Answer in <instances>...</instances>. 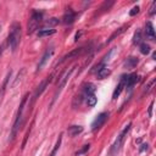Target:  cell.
Listing matches in <instances>:
<instances>
[{"instance_id": "obj_1", "label": "cell", "mask_w": 156, "mask_h": 156, "mask_svg": "<svg viewBox=\"0 0 156 156\" xmlns=\"http://www.w3.org/2000/svg\"><path fill=\"white\" fill-rule=\"evenodd\" d=\"M21 41V24L15 22L10 27L9 32V38H7V44L12 51H16L18 44Z\"/></svg>"}, {"instance_id": "obj_2", "label": "cell", "mask_w": 156, "mask_h": 156, "mask_svg": "<svg viewBox=\"0 0 156 156\" xmlns=\"http://www.w3.org/2000/svg\"><path fill=\"white\" fill-rule=\"evenodd\" d=\"M130 127H132V123H129L128 126H126L124 129L119 133V135L117 136L116 141L113 143V145H112L111 149H110V156H115V155L121 150V147H122V145H123V143H124V140H126V136H127V134H128Z\"/></svg>"}, {"instance_id": "obj_3", "label": "cell", "mask_w": 156, "mask_h": 156, "mask_svg": "<svg viewBox=\"0 0 156 156\" xmlns=\"http://www.w3.org/2000/svg\"><path fill=\"white\" fill-rule=\"evenodd\" d=\"M83 96H84L85 102H87V105L89 107H94L96 105L98 99H96V95H95V87H94V84H91V83L85 84L84 90H83Z\"/></svg>"}, {"instance_id": "obj_4", "label": "cell", "mask_w": 156, "mask_h": 156, "mask_svg": "<svg viewBox=\"0 0 156 156\" xmlns=\"http://www.w3.org/2000/svg\"><path fill=\"white\" fill-rule=\"evenodd\" d=\"M27 99H28V94H26L23 98H22V101L18 106V111H17V116H16V119H15V123H13V127H12V130H11V138L13 139L16 136V133L20 128V124H21V121H22V115H23V111H24V106H26V102H27Z\"/></svg>"}, {"instance_id": "obj_5", "label": "cell", "mask_w": 156, "mask_h": 156, "mask_svg": "<svg viewBox=\"0 0 156 156\" xmlns=\"http://www.w3.org/2000/svg\"><path fill=\"white\" fill-rule=\"evenodd\" d=\"M41 20H43V13L39 12V11H33L29 21H28V34H32L38 27L39 24L41 23Z\"/></svg>"}, {"instance_id": "obj_6", "label": "cell", "mask_w": 156, "mask_h": 156, "mask_svg": "<svg viewBox=\"0 0 156 156\" xmlns=\"http://www.w3.org/2000/svg\"><path fill=\"white\" fill-rule=\"evenodd\" d=\"M74 71V67H71L65 74H63V77L61 78V80H60V83H58V85H57V89H56V91H55V94H54V99H52V104L56 101V99L58 98V95H60V93L62 91V89H63V87L66 85V83L68 82V79H69V77H71V74H72V72Z\"/></svg>"}, {"instance_id": "obj_7", "label": "cell", "mask_w": 156, "mask_h": 156, "mask_svg": "<svg viewBox=\"0 0 156 156\" xmlns=\"http://www.w3.org/2000/svg\"><path fill=\"white\" fill-rule=\"evenodd\" d=\"M107 117H108V113H107V112H101V113H99V115L95 117V119L93 121V123H91V130H96V129L101 128V127L105 124V122L107 121Z\"/></svg>"}, {"instance_id": "obj_8", "label": "cell", "mask_w": 156, "mask_h": 156, "mask_svg": "<svg viewBox=\"0 0 156 156\" xmlns=\"http://www.w3.org/2000/svg\"><path fill=\"white\" fill-rule=\"evenodd\" d=\"M54 46H50V48H48L46 50H45V52L43 54V56H41V58L39 60V63H38V66H37V71H40L45 65H46V62L50 60V57L52 56V54H54Z\"/></svg>"}, {"instance_id": "obj_9", "label": "cell", "mask_w": 156, "mask_h": 156, "mask_svg": "<svg viewBox=\"0 0 156 156\" xmlns=\"http://www.w3.org/2000/svg\"><path fill=\"white\" fill-rule=\"evenodd\" d=\"M51 78H52L51 76L46 77V78H45V79H44V80L40 83V85H38V88L35 89L34 95H33V99H34V100H35V99H38V98H39V96L43 94V91L46 89V87H48V85H49V83L51 82Z\"/></svg>"}, {"instance_id": "obj_10", "label": "cell", "mask_w": 156, "mask_h": 156, "mask_svg": "<svg viewBox=\"0 0 156 156\" xmlns=\"http://www.w3.org/2000/svg\"><path fill=\"white\" fill-rule=\"evenodd\" d=\"M126 78H127V76H122L121 77V80H119L118 85L116 87V89H115V91L112 94V99H117L119 96V94L122 93V90L126 88Z\"/></svg>"}, {"instance_id": "obj_11", "label": "cell", "mask_w": 156, "mask_h": 156, "mask_svg": "<svg viewBox=\"0 0 156 156\" xmlns=\"http://www.w3.org/2000/svg\"><path fill=\"white\" fill-rule=\"evenodd\" d=\"M74 20H76V12H74L72 9H68V10L65 12L63 17H62V22L66 23V24H71V23L74 22Z\"/></svg>"}, {"instance_id": "obj_12", "label": "cell", "mask_w": 156, "mask_h": 156, "mask_svg": "<svg viewBox=\"0 0 156 156\" xmlns=\"http://www.w3.org/2000/svg\"><path fill=\"white\" fill-rule=\"evenodd\" d=\"M83 52H84V48H78V49H74V50H72L71 52H68L67 55H65V56L61 58V61H60L58 63H62V62L67 61L68 58H72V57H77V56H79V55H82Z\"/></svg>"}, {"instance_id": "obj_13", "label": "cell", "mask_w": 156, "mask_h": 156, "mask_svg": "<svg viewBox=\"0 0 156 156\" xmlns=\"http://www.w3.org/2000/svg\"><path fill=\"white\" fill-rule=\"evenodd\" d=\"M111 71L104 65V63H100L99 67H98V71H96V74H98V78L99 79H104V78H107L110 76Z\"/></svg>"}, {"instance_id": "obj_14", "label": "cell", "mask_w": 156, "mask_h": 156, "mask_svg": "<svg viewBox=\"0 0 156 156\" xmlns=\"http://www.w3.org/2000/svg\"><path fill=\"white\" fill-rule=\"evenodd\" d=\"M145 34H146V38H149L150 40H155V38H156L152 22H150V21L146 22V26H145Z\"/></svg>"}, {"instance_id": "obj_15", "label": "cell", "mask_w": 156, "mask_h": 156, "mask_svg": "<svg viewBox=\"0 0 156 156\" xmlns=\"http://www.w3.org/2000/svg\"><path fill=\"white\" fill-rule=\"evenodd\" d=\"M138 80H139V76L136 73H132V74L127 76V78H126V88L130 89Z\"/></svg>"}, {"instance_id": "obj_16", "label": "cell", "mask_w": 156, "mask_h": 156, "mask_svg": "<svg viewBox=\"0 0 156 156\" xmlns=\"http://www.w3.org/2000/svg\"><path fill=\"white\" fill-rule=\"evenodd\" d=\"M67 132H68V134H69L71 136H76V135L80 134V133L83 132V127H82V126H72V127L68 128Z\"/></svg>"}, {"instance_id": "obj_17", "label": "cell", "mask_w": 156, "mask_h": 156, "mask_svg": "<svg viewBox=\"0 0 156 156\" xmlns=\"http://www.w3.org/2000/svg\"><path fill=\"white\" fill-rule=\"evenodd\" d=\"M138 58L136 57H133V56H130V57H128L127 58V61L124 62V66L127 67V68H134L136 65H138Z\"/></svg>"}, {"instance_id": "obj_18", "label": "cell", "mask_w": 156, "mask_h": 156, "mask_svg": "<svg viewBox=\"0 0 156 156\" xmlns=\"http://www.w3.org/2000/svg\"><path fill=\"white\" fill-rule=\"evenodd\" d=\"M56 33V29H52V28H44V29H40L38 32V37H49V35H52Z\"/></svg>"}, {"instance_id": "obj_19", "label": "cell", "mask_w": 156, "mask_h": 156, "mask_svg": "<svg viewBox=\"0 0 156 156\" xmlns=\"http://www.w3.org/2000/svg\"><path fill=\"white\" fill-rule=\"evenodd\" d=\"M61 141H62V134L58 135L57 141H56V144H55V146H54V149H52V151H51V154L49 156H56V154H57V151H58V149L61 146Z\"/></svg>"}, {"instance_id": "obj_20", "label": "cell", "mask_w": 156, "mask_h": 156, "mask_svg": "<svg viewBox=\"0 0 156 156\" xmlns=\"http://www.w3.org/2000/svg\"><path fill=\"white\" fill-rule=\"evenodd\" d=\"M140 52L143 54V55H147V54H150V51H151V49H150V45L149 44H146V43H141L140 44Z\"/></svg>"}, {"instance_id": "obj_21", "label": "cell", "mask_w": 156, "mask_h": 156, "mask_svg": "<svg viewBox=\"0 0 156 156\" xmlns=\"http://www.w3.org/2000/svg\"><path fill=\"white\" fill-rule=\"evenodd\" d=\"M140 41H141V33H140V30H136L134 33V37H133V43L134 44H140Z\"/></svg>"}, {"instance_id": "obj_22", "label": "cell", "mask_w": 156, "mask_h": 156, "mask_svg": "<svg viewBox=\"0 0 156 156\" xmlns=\"http://www.w3.org/2000/svg\"><path fill=\"white\" fill-rule=\"evenodd\" d=\"M123 30H124V27H122V28H119L118 30H116V32H115V33H113V34H112V35L110 37V39L107 40V43H110L111 40H113V38H115V37H117V35H119V34H121V33H122Z\"/></svg>"}, {"instance_id": "obj_23", "label": "cell", "mask_w": 156, "mask_h": 156, "mask_svg": "<svg viewBox=\"0 0 156 156\" xmlns=\"http://www.w3.org/2000/svg\"><path fill=\"white\" fill-rule=\"evenodd\" d=\"M57 23H58V20H57V18H55V17L49 18V20L46 21V24H48V26H56Z\"/></svg>"}, {"instance_id": "obj_24", "label": "cell", "mask_w": 156, "mask_h": 156, "mask_svg": "<svg viewBox=\"0 0 156 156\" xmlns=\"http://www.w3.org/2000/svg\"><path fill=\"white\" fill-rule=\"evenodd\" d=\"M89 146H90L89 144H88V145H84L82 150H79V151H77V152H76V155L78 156V155H80V154H85V152H87V151L89 150Z\"/></svg>"}, {"instance_id": "obj_25", "label": "cell", "mask_w": 156, "mask_h": 156, "mask_svg": "<svg viewBox=\"0 0 156 156\" xmlns=\"http://www.w3.org/2000/svg\"><path fill=\"white\" fill-rule=\"evenodd\" d=\"M139 10H140L139 6H134V7L132 9V11H129V15H130V16H135V15L139 12Z\"/></svg>"}, {"instance_id": "obj_26", "label": "cell", "mask_w": 156, "mask_h": 156, "mask_svg": "<svg viewBox=\"0 0 156 156\" xmlns=\"http://www.w3.org/2000/svg\"><path fill=\"white\" fill-rule=\"evenodd\" d=\"M155 9H156V1H154L151 4V7H150V15H154L155 13Z\"/></svg>"}, {"instance_id": "obj_27", "label": "cell", "mask_w": 156, "mask_h": 156, "mask_svg": "<svg viewBox=\"0 0 156 156\" xmlns=\"http://www.w3.org/2000/svg\"><path fill=\"white\" fill-rule=\"evenodd\" d=\"M152 106H154V101L150 104V107H149V116H151V115H152V112H151V111H152Z\"/></svg>"}, {"instance_id": "obj_28", "label": "cell", "mask_w": 156, "mask_h": 156, "mask_svg": "<svg viewBox=\"0 0 156 156\" xmlns=\"http://www.w3.org/2000/svg\"><path fill=\"white\" fill-rule=\"evenodd\" d=\"M152 58H154V60H156V52H154V54H152Z\"/></svg>"}]
</instances>
